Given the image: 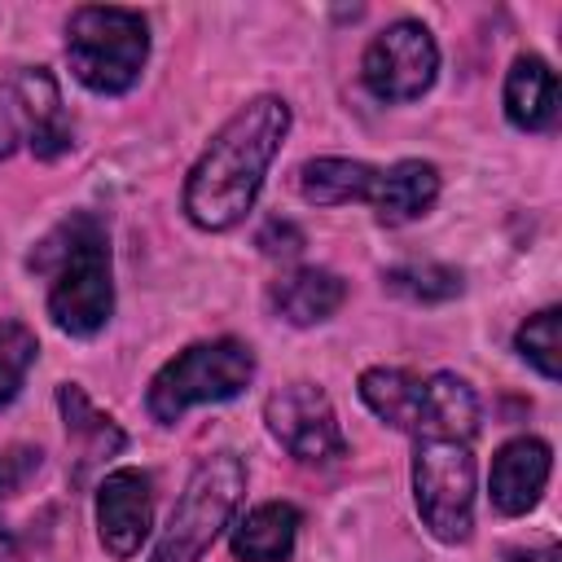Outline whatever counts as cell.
I'll return each instance as SVG.
<instances>
[{
  "mask_svg": "<svg viewBox=\"0 0 562 562\" xmlns=\"http://www.w3.org/2000/svg\"><path fill=\"white\" fill-rule=\"evenodd\" d=\"M290 132V105L281 97H255L241 105L202 149L184 180V215L198 228L224 233L246 220L255 193Z\"/></svg>",
  "mask_w": 562,
  "mask_h": 562,
  "instance_id": "obj_1",
  "label": "cell"
},
{
  "mask_svg": "<svg viewBox=\"0 0 562 562\" xmlns=\"http://www.w3.org/2000/svg\"><path fill=\"white\" fill-rule=\"evenodd\" d=\"M35 268L53 272L48 316L57 321V329L88 338L110 321V312H114L110 246H105V228L92 215L66 220L35 255Z\"/></svg>",
  "mask_w": 562,
  "mask_h": 562,
  "instance_id": "obj_2",
  "label": "cell"
},
{
  "mask_svg": "<svg viewBox=\"0 0 562 562\" xmlns=\"http://www.w3.org/2000/svg\"><path fill=\"white\" fill-rule=\"evenodd\" d=\"M360 400L395 430L417 439H457L465 443L479 430V400L457 373L417 378L408 369H364Z\"/></svg>",
  "mask_w": 562,
  "mask_h": 562,
  "instance_id": "obj_3",
  "label": "cell"
},
{
  "mask_svg": "<svg viewBox=\"0 0 562 562\" xmlns=\"http://www.w3.org/2000/svg\"><path fill=\"white\" fill-rule=\"evenodd\" d=\"M149 57V26L136 9L83 4L66 22V61L75 79L101 97H119L140 79Z\"/></svg>",
  "mask_w": 562,
  "mask_h": 562,
  "instance_id": "obj_4",
  "label": "cell"
},
{
  "mask_svg": "<svg viewBox=\"0 0 562 562\" xmlns=\"http://www.w3.org/2000/svg\"><path fill=\"white\" fill-rule=\"evenodd\" d=\"M250 378H255V356L246 342H237V338L193 342L154 373L149 413L158 422H176L193 404H215V400L241 395L250 386Z\"/></svg>",
  "mask_w": 562,
  "mask_h": 562,
  "instance_id": "obj_5",
  "label": "cell"
},
{
  "mask_svg": "<svg viewBox=\"0 0 562 562\" xmlns=\"http://www.w3.org/2000/svg\"><path fill=\"white\" fill-rule=\"evenodd\" d=\"M241 492H246V465L233 452L206 457L193 470L189 487L180 492L171 522L154 549V562H198L206 544L220 536V527L233 518Z\"/></svg>",
  "mask_w": 562,
  "mask_h": 562,
  "instance_id": "obj_6",
  "label": "cell"
},
{
  "mask_svg": "<svg viewBox=\"0 0 562 562\" xmlns=\"http://www.w3.org/2000/svg\"><path fill=\"white\" fill-rule=\"evenodd\" d=\"M417 514L435 540L457 544L474 527V457L457 439H417L413 452Z\"/></svg>",
  "mask_w": 562,
  "mask_h": 562,
  "instance_id": "obj_7",
  "label": "cell"
},
{
  "mask_svg": "<svg viewBox=\"0 0 562 562\" xmlns=\"http://www.w3.org/2000/svg\"><path fill=\"white\" fill-rule=\"evenodd\" d=\"M435 70H439L435 35L413 18H400L386 31H378L369 40V48H364V61H360L364 88L378 101H413V97H422L435 83Z\"/></svg>",
  "mask_w": 562,
  "mask_h": 562,
  "instance_id": "obj_8",
  "label": "cell"
},
{
  "mask_svg": "<svg viewBox=\"0 0 562 562\" xmlns=\"http://www.w3.org/2000/svg\"><path fill=\"white\" fill-rule=\"evenodd\" d=\"M26 140L35 158H57L70 149V127L61 119V97L48 70H18L0 83V158Z\"/></svg>",
  "mask_w": 562,
  "mask_h": 562,
  "instance_id": "obj_9",
  "label": "cell"
},
{
  "mask_svg": "<svg viewBox=\"0 0 562 562\" xmlns=\"http://www.w3.org/2000/svg\"><path fill=\"white\" fill-rule=\"evenodd\" d=\"M263 417H268V430L277 435V443L299 461H334L347 448L329 395L312 382H290V386L272 391L263 404Z\"/></svg>",
  "mask_w": 562,
  "mask_h": 562,
  "instance_id": "obj_10",
  "label": "cell"
},
{
  "mask_svg": "<svg viewBox=\"0 0 562 562\" xmlns=\"http://www.w3.org/2000/svg\"><path fill=\"white\" fill-rule=\"evenodd\" d=\"M149 518H154L149 474L114 470V474L101 479V487H97V531H101V544L114 558H132L145 544Z\"/></svg>",
  "mask_w": 562,
  "mask_h": 562,
  "instance_id": "obj_11",
  "label": "cell"
},
{
  "mask_svg": "<svg viewBox=\"0 0 562 562\" xmlns=\"http://www.w3.org/2000/svg\"><path fill=\"white\" fill-rule=\"evenodd\" d=\"M549 470H553V452L544 439H509L496 457H492V479H487V492H492V505L501 514H527L544 483H549Z\"/></svg>",
  "mask_w": 562,
  "mask_h": 562,
  "instance_id": "obj_12",
  "label": "cell"
},
{
  "mask_svg": "<svg viewBox=\"0 0 562 562\" xmlns=\"http://www.w3.org/2000/svg\"><path fill=\"white\" fill-rule=\"evenodd\" d=\"M439 198V171L422 158H400L391 162L386 171L373 176V189H369V206L378 215V224H408L417 215H426Z\"/></svg>",
  "mask_w": 562,
  "mask_h": 562,
  "instance_id": "obj_13",
  "label": "cell"
},
{
  "mask_svg": "<svg viewBox=\"0 0 562 562\" xmlns=\"http://www.w3.org/2000/svg\"><path fill=\"white\" fill-rule=\"evenodd\" d=\"M505 114L522 132H540L558 119V75L544 57H518L505 75Z\"/></svg>",
  "mask_w": 562,
  "mask_h": 562,
  "instance_id": "obj_14",
  "label": "cell"
},
{
  "mask_svg": "<svg viewBox=\"0 0 562 562\" xmlns=\"http://www.w3.org/2000/svg\"><path fill=\"white\" fill-rule=\"evenodd\" d=\"M299 536V509L285 501L255 505L237 527H233V553L241 562H285L294 553Z\"/></svg>",
  "mask_w": 562,
  "mask_h": 562,
  "instance_id": "obj_15",
  "label": "cell"
},
{
  "mask_svg": "<svg viewBox=\"0 0 562 562\" xmlns=\"http://www.w3.org/2000/svg\"><path fill=\"white\" fill-rule=\"evenodd\" d=\"M347 299V285L325 272V268H294L272 285V307L290 321V325H316L325 316H334Z\"/></svg>",
  "mask_w": 562,
  "mask_h": 562,
  "instance_id": "obj_16",
  "label": "cell"
},
{
  "mask_svg": "<svg viewBox=\"0 0 562 562\" xmlns=\"http://www.w3.org/2000/svg\"><path fill=\"white\" fill-rule=\"evenodd\" d=\"M378 167L356 162V158H312L299 167V193L316 206H338V202H369Z\"/></svg>",
  "mask_w": 562,
  "mask_h": 562,
  "instance_id": "obj_17",
  "label": "cell"
},
{
  "mask_svg": "<svg viewBox=\"0 0 562 562\" xmlns=\"http://www.w3.org/2000/svg\"><path fill=\"white\" fill-rule=\"evenodd\" d=\"M57 404H61L66 430L83 443V452H88V457H110V452H119V448H123V430H119L105 413H97V408H92V400H88L75 382H66V386L57 391Z\"/></svg>",
  "mask_w": 562,
  "mask_h": 562,
  "instance_id": "obj_18",
  "label": "cell"
},
{
  "mask_svg": "<svg viewBox=\"0 0 562 562\" xmlns=\"http://www.w3.org/2000/svg\"><path fill=\"white\" fill-rule=\"evenodd\" d=\"M386 281H391V290L422 299V303H439V299L461 294V272L443 268V263H400L386 272Z\"/></svg>",
  "mask_w": 562,
  "mask_h": 562,
  "instance_id": "obj_19",
  "label": "cell"
},
{
  "mask_svg": "<svg viewBox=\"0 0 562 562\" xmlns=\"http://www.w3.org/2000/svg\"><path fill=\"white\" fill-rule=\"evenodd\" d=\"M518 351L544 373V378H558L562 373V334H558V307H544L536 312L522 329H518Z\"/></svg>",
  "mask_w": 562,
  "mask_h": 562,
  "instance_id": "obj_20",
  "label": "cell"
},
{
  "mask_svg": "<svg viewBox=\"0 0 562 562\" xmlns=\"http://www.w3.org/2000/svg\"><path fill=\"white\" fill-rule=\"evenodd\" d=\"M35 334L22 321H0V404H9L35 364Z\"/></svg>",
  "mask_w": 562,
  "mask_h": 562,
  "instance_id": "obj_21",
  "label": "cell"
},
{
  "mask_svg": "<svg viewBox=\"0 0 562 562\" xmlns=\"http://www.w3.org/2000/svg\"><path fill=\"white\" fill-rule=\"evenodd\" d=\"M299 241H303V237H299V228H290V224H281V220H272V224L259 233V246H263L268 255H281V250H285V255H294V250H299Z\"/></svg>",
  "mask_w": 562,
  "mask_h": 562,
  "instance_id": "obj_22",
  "label": "cell"
},
{
  "mask_svg": "<svg viewBox=\"0 0 562 562\" xmlns=\"http://www.w3.org/2000/svg\"><path fill=\"white\" fill-rule=\"evenodd\" d=\"M505 562H558V549L544 544V549H509Z\"/></svg>",
  "mask_w": 562,
  "mask_h": 562,
  "instance_id": "obj_23",
  "label": "cell"
},
{
  "mask_svg": "<svg viewBox=\"0 0 562 562\" xmlns=\"http://www.w3.org/2000/svg\"><path fill=\"white\" fill-rule=\"evenodd\" d=\"M4 483H9V474H4V461H0V492H4ZM13 540H9V527H4V518H0V553L9 549Z\"/></svg>",
  "mask_w": 562,
  "mask_h": 562,
  "instance_id": "obj_24",
  "label": "cell"
}]
</instances>
